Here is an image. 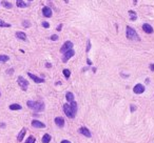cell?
Listing matches in <instances>:
<instances>
[{
    "mask_svg": "<svg viewBox=\"0 0 154 143\" xmlns=\"http://www.w3.org/2000/svg\"><path fill=\"white\" fill-rule=\"evenodd\" d=\"M13 72H14V69H11L10 71H8L6 73H8V74H13Z\"/></svg>",
    "mask_w": 154,
    "mask_h": 143,
    "instance_id": "d590c367",
    "label": "cell"
},
{
    "mask_svg": "<svg viewBox=\"0 0 154 143\" xmlns=\"http://www.w3.org/2000/svg\"><path fill=\"white\" fill-rule=\"evenodd\" d=\"M65 3H68V2H69V0H65Z\"/></svg>",
    "mask_w": 154,
    "mask_h": 143,
    "instance_id": "ab89813d",
    "label": "cell"
},
{
    "mask_svg": "<svg viewBox=\"0 0 154 143\" xmlns=\"http://www.w3.org/2000/svg\"><path fill=\"white\" fill-rule=\"evenodd\" d=\"M29 1H33V0H29Z\"/></svg>",
    "mask_w": 154,
    "mask_h": 143,
    "instance_id": "60d3db41",
    "label": "cell"
},
{
    "mask_svg": "<svg viewBox=\"0 0 154 143\" xmlns=\"http://www.w3.org/2000/svg\"><path fill=\"white\" fill-rule=\"evenodd\" d=\"M87 63L89 64V65H92V61L90 59H87Z\"/></svg>",
    "mask_w": 154,
    "mask_h": 143,
    "instance_id": "e575fe53",
    "label": "cell"
},
{
    "mask_svg": "<svg viewBox=\"0 0 154 143\" xmlns=\"http://www.w3.org/2000/svg\"><path fill=\"white\" fill-rule=\"evenodd\" d=\"M16 37L18 38L19 40H22V41H25L26 40V35H25V33H23V32H16Z\"/></svg>",
    "mask_w": 154,
    "mask_h": 143,
    "instance_id": "5bb4252c",
    "label": "cell"
},
{
    "mask_svg": "<svg viewBox=\"0 0 154 143\" xmlns=\"http://www.w3.org/2000/svg\"><path fill=\"white\" fill-rule=\"evenodd\" d=\"M55 123H56L57 126L63 127V125H65V119H63L62 117H56L55 118Z\"/></svg>",
    "mask_w": 154,
    "mask_h": 143,
    "instance_id": "4fadbf2b",
    "label": "cell"
},
{
    "mask_svg": "<svg viewBox=\"0 0 154 143\" xmlns=\"http://www.w3.org/2000/svg\"><path fill=\"white\" fill-rule=\"evenodd\" d=\"M45 66L48 67V69H51V67H52V64L49 63V62H48V63H45Z\"/></svg>",
    "mask_w": 154,
    "mask_h": 143,
    "instance_id": "1f68e13d",
    "label": "cell"
},
{
    "mask_svg": "<svg viewBox=\"0 0 154 143\" xmlns=\"http://www.w3.org/2000/svg\"><path fill=\"white\" fill-rule=\"evenodd\" d=\"M28 75H29V77H30V78L33 80L34 82H36V83H43V82H45V79H43V78L37 77L36 75L32 74V73H28Z\"/></svg>",
    "mask_w": 154,
    "mask_h": 143,
    "instance_id": "9c48e42d",
    "label": "cell"
},
{
    "mask_svg": "<svg viewBox=\"0 0 154 143\" xmlns=\"http://www.w3.org/2000/svg\"><path fill=\"white\" fill-rule=\"evenodd\" d=\"M52 9L50 8H48V6H45V8L42 9V15L45 17V18H50V17H52Z\"/></svg>",
    "mask_w": 154,
    "mask_h": 143,
    "instance_id": "30bf717a",
    "label": "cell"
},
{
    "mask_svg": "<svg viewBox=\"0 0 154 143\" xmlns=\"http://www.w3.org/2000/svg\"><path fill=\"white\" fill-rule=\"evenodd\" d=\"M71 48H73V42H71V41H65L61 46V48H60V53H61V54H65L67 51L71 50Z\"/></svg>",
    "mask_w": 154,
    "mask_h": 143,
    "instance_id": "8992f818",
    "label": "cell"
},
{
    "mask_svg": "<svg viewBox=\"0 0 154 143\" xmlns=\"http://www.w3.org/2000/svg\"><path fill=\"white\" fill-rule=\"evenodd\" d=\"M42 26H43V28H50V23L46 22V21H43V22H42Z\"/></svg>",
    "mask_w": 154,
    "mask_h": 143,
    "instance_id": "f1b7e54d",
    "label": "cell"
},
{
    "mask_svg": "<svg viewBox=\"0 0 154 143\" xmlns=\"http://www.w3.org/2000/svg\"><path fill=\"white\" fill-rule=\"evenodd\" d=\"M17 82H18L19 86H20V88L22 89V91H26V89H28L29 81L24 79L22 76H19V77H18V79H17Z\"/></svg>",
    "mask_w": 154,
    "mask_h": 143,
    "instance_id": "277c9868",
    "label": "cell"
},
{
    "mask_svg": "<svg viewBox=\"0 0 154 143\" xmlns=\"http://www.w3.org/2000/svg\"><path fill=\"white\" fill-rule=\"evenodd\" d=\"M62 73H63V75H65V79H69V78H70V76H71V72H70V69H65L62 71Z\"/></svg>",
    "mask_w": 154,
    "mask_h": 143,
    "instance_id": "cb8c5ba5",
    "label": "cell"
},
{
    "mask_svg": "<svg viewBox=\"0 0 154 143\" xmlns=\"http://www.w3.org/2000/svg\"><path fill=\"white\" fill-rule=\"evenodd\" d=\"M51 40H52V41L58 40V35H52V36H51Z\"/></svg>",
    "mask_w": 154,
    "mask_h": 143,
    "instance_id": "f546056e",
    "label": "cell"
},
{
    "mask_svg": "<svg viewBox=\"0 0 154 143\" xmlns=\"http://www.w3.org/2000/svg\"><path fill=\"white\" fill-rule=\"evenodd\" d=\"M9 60H10L9 56H6V55H0V62H1V63H4V62L9 61Z\"/></svg>",
    "mask_w": 154,
    "mask_h": 143,
    "instance_id": "7402d4cb",
    "label": "cell"
},
{
    "mask_svg": "<svg viewBox=\"0 0 154 143\" xmlns=\"http://www.w3.org/2000/svg\"><path fill=\"white\" fill-rule=\"evenodd\" d=\"M36 141V139H35V137H33V136H30V137L26 139V141L25 143H35Z\"/></svg>",
    "mask_w": 154,
    "mask_h": 143,
    "instance_id": "4316f807",
    "label": "cell"
},
{
    "mask_svg": "<svg viewBox=\"0 0 154 143\" xmlns=\"http://www.w3.org/2000/svg\"><path fill=\"white\" fill-rule=\"evenodd\" d=\"M10 26H11V24H10V23L4 22L3 20H1V19H0V28H10Z\"/></svg>",
    "mask_w": 154,
    "mask_h": 143,
    "instance_id": "d4e9b609",
    "label": "cell"
},
{
    "mask_svg": "<svg viewBox=\"0 0 154 143\" xmlns=\"http://www.w3.org/2000/svg\"><path fill=\"white\" fill-rule=\"evenodd\" d=\"M75 55V51L73 50V48H71V50L67 51V52L63 54V57H62V62L63 63H67L68 60L70 59V58H72L73 56Z\"/></svg>",
    "mask_w": 154,
    "mask_h": 143,
    "instance_id": "5b68a950",
    "label": "cell"
},
{
    "mask_svg": "<svg viewBox=\"0 0 154 143\" xmlns=\"http://www.w3.org/2000/svg\"><path fill=\"white\" fill-rule=\"evenodd\" d=\"M143 30H144V32L147 33V34H152L154 32L153 28L149 23H144L143 24Z\"/></svg>",
    "mask_w": 154,
    "mask_h": 143,
    "instance_id": "7c38bea8",
    "label": "cell"
},
{
    "mask_svg": "<svg viewBox=\"0 0 154 143\" xmlns=\"http://www.w3.org/2000/svg\"><path fill=\"white\" fill-rule=\"evenodd\" d=\"M51 139H52V138H51L50 135H49V134H45V135H43L42 140H41V141H42V143H50Z\"/></svg>",
    "mask_w": 154,
    "mask_h": 143,
    "instance_id": "d6986e66",
    "label": "cell"
},
{
    "mask_svg": "<svg viewBox=\"0 0 154 143\" xmlns=\"http://www.w3.org/2000/svg\"><path fill=\"white\" fill-rule=\"evenodd\" d=\"M150 69L152 72H154V63H152V64H150Z\"/></svg>",
    "mask_w": 154,
    "mask_h": 143,
    "instance_id": "d6a6232c",
    "label": "cell"
},
{
    "mask_svg": "<svg viewBox=\"0 0 154 143\" xmlns=\"http://www.w3.org/2000/svg\"><path fill=\"white\" fill-rule=\"evenodd\" d=\"M26 105H28L31 110H33L34 111H37V113L45 111V103H43L42 101H31L30 100L26 102Z\"/></svg>",
    "mask_w": 154,
    "mask_h": 143,
    "instance_id": "6da1fadb",
    "label": "cell"
},
{
    "mask_svg": "<svg viewBox=\"0 0 154 143\" xmlns=\"http://www.w3.org/2000/svg\"><path fill=\"white\" fill-rule=\"evenodd\" d=\"M65 99H67L68 102H72V101H74V95H73L71 92H68V93L65 94Z\"/></svg>",
    "mask_w": 154,
    "mask_h": 143,
    "instance_id": "ac0fdd59",
    "label": "cell"
},
{
    "mask_svg": "<svg viewBox=\"0 0 154 143\" xmlns=\"http://www.w3.org/2000/svg\"><path fill=\"white\" fill-rule=\"evenodd\" d=\"M145 89L146 88H145V86H144L143 84L138 83V84H136V85L133 88V92L135 94H138V95H139V94H143L144 92H145Z\"/></svg>",
    "mask_w": 154,
    "mask_h": 143,
    "instance_id": "ba28073f",
    "label": "cell"
},
{
    "mask_svg": "<svg viewBox=\"0 0 154 143\" xmlns=\"http://www.w3.org/2000/svg\"><path fill=\"white\" fill-rule=\"evenodd\" d=\"M90 50H91V41L90 40H88V44H87V53H89L90 52Z\"/></svg>",
    "mask_w": 154,
    "mask_h": 143,
    "instance_id": "83f0119b",
    "label": "cell"
},
{
    "mask_svg": "<svg viewBox=\"0 0 154 143\" xmlns=\"http://www.w3.org/2000/svg\"><path fill=\"white\" fill-rule=\"evenodd\" d=\"M21 108H22V107H21L20 104L14 103V104H11V105H10V110H11V111H20Z\"/></svg>",
    "mask_w": 154,
    "mask_h": 143,
    "instance_id": "e0dca14e",
    "label": "cell"
},
{
    "mask_svg": "<svg viewBox=\"0 0 154 143\" xmlns=\"http://www.w3.org/2000/svg\"><path fill=\"white\" fill-rule=\"evenodd\" d=\"M61 143H71L70 141H68V140H62Z\"/></svg>",
    "mask_w": 154,
    "mask_h": 143,
    "instance_id": "8d00e7d4",
    "label": "cell"
},
{
    "mask_svg": "<svg viewBox=\"0 0 154 143\" xmlns=\"http://www.w3.org/2000/svg\"><path fill=\"white\" fill-rule=\"evenodd\" d=\"M32 126L33 127H36V128H45V124L38 120H33L32 121Z\"/></svg>",
    "mask_w": 154,
    "mask_h": 143,
    "instance_id": "8fae6325",
    "label": "cell"
},
{
    "mask_svg": "<svg viewBox=\"0 0 154 143\" xmlns=\"http://www.w3.org/2000/svg\"><path fill=\"white\" fill-rule=\"evenodd\" d=\"M22 26H23V28H30V26H31V22L29 20H23L22 21Z\"/></svg>",
    "mask_w": 154,
    "mask_h": 143,
    "instance_id": "484cf974",
    "label": "cell"
},
{
    "mask_svg": "<svg viewBox=\"0 0 154 143\" xmlns=\"http://www.w3.org/2000/svg\"><path fill=\"white\" fill-rule=\"evenodd\" d=\"M133 3H134V5H136V4H137V0H134Z\"/></svg>",
    "mask_w": 154,
    "mask_h": 143,
    "instance_id": "74e56055",
    "label": "cell"
},
{
    "mask_svg": "<svg viewBox=\"0 0 154 143\" xmlns=\"http://www.w3.org/2000/svg\"><path fill=\"white\" fill-rule=\"evenodd\" d=\"M61 28H62V24H59L57 28V31H61Z\"/></svg>",
    "mask_w": 154,
    "mask_h": 143,
    "instance_id": "836d02e7",
    "label": "cell"
},
{
    "mask_svg": "<svg viewBox=\"0 0 154 143\" xmlns=\"http://www.w3.org/2000/svg\"><path fill=\"white\" fill-rule=\"evenodd\" d=\"M126 35H127V38H128L129 40H132V41H139L140 40V37L138 36V34L136 33V31L134 30V28H132L131 26H127Z\"/></svg>",
    "mask_w": 154,
    "mask_h": 143,
    "instance_id": "7a4b0ae2",
    "label": "cell"
},
{
    "mask_svg": "<svg viewBox=\"0 0 154 143\" xmlns=\"http://www.w3.org/2000/svg\"><path fill=\"white\" fill-rule=\"evenodd\" d=\"M92 71L95 73V72H96V67H93V69H92Z\"/></svg>",
    "mask_w": 154,
    "mask_h": 143,
    "instance_id": "f35d334b",
    "label": "cell"
},
{
    "mask_svg": "<svg viewBox=\"0 0 154 143\" xmlns=\"http://www.w3.org/2000/svg\"><path fill=\"white\" fill-rule=\"evenodd\" d=\"M70 106L72 107V110L74 111V113L77 114V111H78V108H77V103L75 102V101H72V102H70Z\"/></svg>",
    "mask_w": 154,
    "mask_h": 143,
    "instance_id": "44dd1931",
    "label": "cell"
},
{
    "mask_svg": "<svg viewBox=\"0 0 154 143\" xmlns=\"http://www.w3.org/2000/svg\"><path fill=\"white\" fill-rule=\"evenodd\" d=\"M129 13V16H130V19L132 21H135L136 20V18H137V15H136V13L134 11H129L128 12Z\"/></svg>",
    "mask_w": 154,
    "mask_h": 143,
    "instance_id": "ffe728a7",
    "label": "cell"
},
{
    "mask_svg": "<svg viewBox=\"0 0 154 143\" xmlns=\"http://www.w3.org/2000/svg\"><path fill=\"white\" fill-rule=\"evenodd\" d=\"M2 5L4 6V8H6V9H12L13 8V4L12 3H10V2H8V1H5V0H2Z\"/></svg>",
    "mask_w": 154,
    "mask_h": 143,
    "instance_id": "603a6c76",
    "label": "cell"
},
{
    "mask_svg": "<svg viewBox=\"0 0 154 143\" xmlns=\"http://www.w3.org/2000/svg\"><path fill=\"white\" fill-rule=\"evenodd\" d=\"M63 111H65V114L68 116L69 118L71 119H73V118H75V116H76V114L74 113V111L72 110V107L70 106V104H63Z\"/></svg>",
    "mask_w": 154,
    "mask_h": 143,
    "instance_id": "3957f363",
    "label": "cell"
},
{
    "mask_svg": "<svg viewBox=\"0 0 154 143\" xmlns=\"http://www.w3.org/2000/svg\"><path fill=\"white\" fill-rule=\"evenodd\" d=\"M130 110H131L132 113H133V111H136V106L134 105V104H131V105H130Z\"/></svg>",
    "mask_w": 154,
    "mask_h": 143,
    "instance_id": "4dcf8cb0",
    "label": "cell"
},
{
    "mask_svg": "<svg viewBox=\"0 0 154 143\" xmlns=\"http://www.w3.org/2000/svg\"><path fill=\"white\" fill-rule=\"evenodd\" d=\"M78 133H79V134H81V135H84V137H88V138H91L92 137L91 132H90V130L88 129L87 127H84V126L80 127L79 129H78Z\"/></svg>",
    "mask_w": 154,
    "mask_h": 143,
    "instance_id": "52a82bcc",
    "label": "cell"
},
{
    "mask_svg": "<svg viewBox=\"0 0 154 143\" xmlns=\"http://www.w3.org/2000/svg\"><path fill=\"white\" fill-rule=\"evenodd\" d=\"M16 5L18 6V8H20V9H23V8H26V6H28V4H26L23 0H17V1H16Z\"/></svg>",
    "mask_w": 154,
    "mask_h": 143,
    "instance_id": "2e32d148",
    "label": "cell"
},
{
    "mask_svg": "<svg viewBox=\"0 0 154 143\" xmlns=\"http://www.w3.org/2000/svg\"><path fill=\"white\" fill-rule=\"evenodd\" d=\"M25 133H26V129H25V128H22V129L20 130V133H19L18 137H17V141H18V142H21V141H22L24 135H25Z\"/></svg>",
    "mask_w": 154,
    "mask_h": 143,
    "instance_id": "9a60e30c",
    "label": "cell"
}]
</instances>
